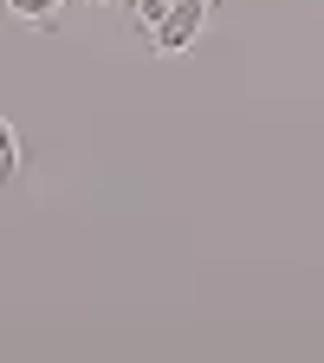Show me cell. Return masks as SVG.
<instances>
[{
    "mask_svg": "<svg viewBox=\"0 0 324 363\" xmlns=\"http://www.w3.org/2000/svg\"><path fill=\"white\" fill-rule=\"evenodd\" d=\"M20 182V136H13V123L0 117V189H13Z\"/></svg>",
    "mask_w": 324,
    "mask_h": 363,
    "instance_id": "cell-2",
    "label": "cell"
},
{
    "mask_svg": "<svg viewBox=\"0 0 324 363\" xmlns=\"http://www.w3.org/2000/svg\"><path fill=\"white\" fill-rule=\"evenodd\" d=\"M59 7H65V0H7V13H13V20H26V26H52V20H59Z\"/></svg>",
    "mask_w": 324,
    "mask_h": 363,
    "instance_id": "cell-3",
    "label": "cell"
},
{
    "mask_svg": "<svg viewBox=\"0 0 324 363\" xmlns=\"http://www.w3.org/2000/svg\"><path fill=\"white\" fill-rule=\"evenodd\" d=\"M169 7H175V0H130V13H136V26H150V33L162 26V13H169Z\"/></svg>",
    "mask_w": 324,
    "mask_h": 363,
    "instance_id": "cell-4",
    "label": "cell"
},
{
    "mask_svg": "<svg viewBox=\"0 0 324 363\" xmlns=\"http://www.w3.org/2000/svg\"><path fill=\"white\" fill-rule=\"evenodd\" d=\"M208 13H214V0H175V7L162 13V26L150 33V52H162V59L189 52V45L201 39V26H208Z\"/></svg>",
    "mask_w": 324,
    "mask_h": 363,
    "instance_id": "cell-1",
    "label": "cell"
}]
</instances>
